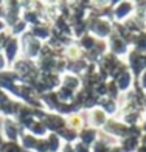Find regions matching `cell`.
Here are the masks:
<instances>
[{"instance_id":"1","label":"cell","mask_w":146,"mask_h":152,"mask_svg":"<svg viewBox=\"0 0 146 152\" xmlns=\"http://www.w3.org/2000/svg\"><path fill=\"white\" fill-rule=\"evenodd\" d=\"M23 130L22 126L14 120V118H5L3 116V121H2V129H0V135H2L6 141H12V143H17L22 137Z\"/></svg>"},{"instance_id":"2","label":"cell","mask_w":146,"mask_h":152,"mask_svg":"<svg viewBox=\"0 0 146 152\" xmlns=\"http://www.w3.org/2000/svg\"><path fill=\"white\" fill-rule=\"evenodd\" d=\"M42 123L45 124L47 130L50 134H59L62 129L67 127V123H65V116L64 115H59L56 112H48L44 115Z\"/></svg>"},{"instance_id":"3","label":"cell","mask_w":146,"mask_h":152,"mask_svg":"<svg viewBox=\"0 0 146 152\" xmlns=\"http://www.w3.org/2000/svg\"><path fill=\"white\" fill-rule=\"evenodd\" d=\"M112 22L114 23H120V22H126L128 19H131L135 14V3L134 2H120L117 3L115 10L112 11Z\"/></svg>"},{"instance_id":"4","label":"cell","mask_w":146,"mask_h":152,"mask_svg":"<svg viewBox=\"0 0 146 152\" xmlns=\"http://www.w3.org/2000/svg\"><path fill=\"white\" fill-rule=\"evenodd\" d=\"M109 121V115L104 112L103 109H100L98 106L87 110V123H89V127H93L96 130H101L104 129V126L107 124Z\"/></svg>"},{"instance_id":"5","label":"cell","mask_w":146,"mask_h":152,"mask_svg":"<svg viewBox=\"0 0 146 152\" xmlns=\"http://www.w3.org/2000/svg\"><path fill=\"white\" fill-rule=\"evenodd\" d=\"M61 87L67 88V90H70L72 93H78L81 88H82V81L79 76L76 75H72V73H64L61 75Z\"/></svg>"},{"instance_id":"6","label":"cell","mask_w":146,"mask_h":152,"mask_svg":"<svg viewBox=\"0 0 146 152\" xmlns=\"http://www.w3.org/2000/svg\"><path fill=\"white\" fill-rule=\"evenodd\" d=\"M132 82H134V75H132L129 70L121 73L115 79V84L118 87V90H120V93H126V92L132 90V88H134V87H132Z\"/></svg>"},{"instance_id":"7","label":"cell","mask_w":146,"mask_h":152,"mask_svg":"<svg viewBox=\"0 0 146 152\" xmlns=\"http://www.w3.org/2000/svg\"><path fill=\"white\" fill-rule=\"evenodd\" d=\"M65 123H67V127H70L75 132H81L86 127V120L81 113H72L65 116Z\"/></svg>"},{"instance_id":"8","label":"cell","mask_w":146,"mask_h":152,"mask_svg":"<svg viewBox=\"0 0 146 152\" xmlns=\"http://www.w3.org/2000/svg\"><path fill=\"white\" fill-rule=\"evenodd\" d=\"M98 134H100V130H96L93 127H84L78 134V140L81 143L87 144V146H90V144H93L95 141H98Z\"/></svg>"},{"instance_id":"9","label":"cell","mask_w":146,"mask_h":152,"mask_svg":"<svg viewBox=\"0 0 146 152\" xmlns=\"http://www.w3.org/2000/svg\"><path fill=\"white\" fill-rule=\"evenodd\" d=\"M140 148V138L135 137H126L120 141V149L121 152H137Z\"/></svg>"},{"instance_id":"10","label":"cell","mask_w":146,"mask_h":152,"mask_svg":"<svg viewBox=\"0 0 146 152\" xmlns=\"http://www.w3.org/2000/svg\"><path fill=\"white\" fill-rule=\"evenodd\" d=\"M138 87L146 92V70H143L140 75H138Z\"/></svg>"},{"instance_id":"11","label":"cell","mask_w":146,"mask_h":152,"mask_svg":"<svg viewBox=\"0 0 146 152\" xmlns=\"http://www.w3.org/2000/svg\"><path fill=\"white\" fill-rule=\"evenodd\" d=\"M10 67V62L6 61V58L3 56V53H0V73L6 72V68Z\"/></svg>"},{"instance_id":"12","label":"cell","mask_w":146,"mask_h":152,"mask_svg":"<svg viewBox=\"0 0 146 152\" xmlns=\"http://www.w3.org/2000/svg\"><path fill=\"white\" fill-rule=\"evenodd\" d=\"M59 152H75V148H73V144H70V143H64Z\"/></svg>"},{"instance_id":"13","label":"cell","mask_w":146,"mask_h":152,"mask_svg":"<svg viewBox=\"0 0 146 152\" xmlns=\"http://www.w3.org/2000/svg\"><path fill=\"white\" fill-rule=\"evenodd\" d=\"M6 30H8V26H6L5 20H3V19H0V33H5Z\"/></svg>"},{"instance_id":"14","label":"cell","mask_w":146,"mask_h":152,"mask_svg":"<svg viewBox=\"0 0 146 152\" xmlns=\"http://www.w3.org/2000/svg\"><path fill=\"white\" fill-rule=\"evenodd\" d=\"M0 116H2V109H0Z\"/></svg>"}]
</instances>
